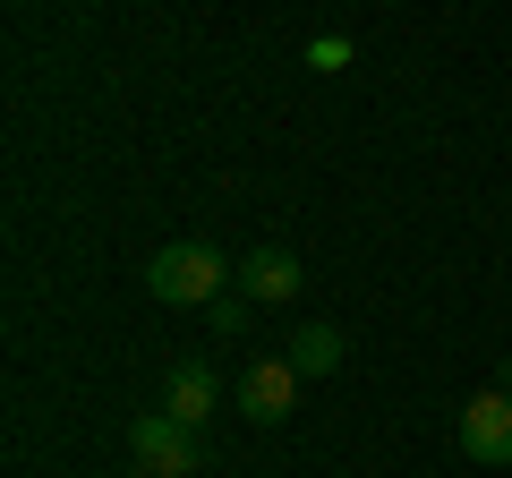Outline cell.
I'll list each match as a JSON object with an SVG mask.
<instances>
[{"mask_svg":"<svg viewBox=\"0 0 512 478\" xmlns=\"http://www.w3.org/2000/svg\"><path fill=\"white\" fill-rule=\"evenodd\" d=\"M461 453H470L478 470H504V461H512V393H478V402H461Z\"/></svg>","mask_w":512,"mask_h":478,"instance_id":"cell-4","label":"cell"},{"mask_svg":"<svg viewBox=\"0 0 512 478\" xmlns=\"http://www.w3.org/2000/svg\"><path fill=\"white\" fill-rule=\"evenodd\" d=\"M342 60H350V35H316L308 43V69H342Z\"/></svg>","mask_w":512,"mask_h":478,"instance_id":"cell-9","label":"cell"},{"mask_svg":"<svg viewBox=\"0 0 512 478\" xmlns=\"http://www.w3.org/2000/svg\"><path fill=\"white\" fill-rule=\"evenodd\" d=\"M495 393H512V350H504V359H495Z\"/></svg>","mask_w":512,"mask_h":478,"instance_id":"cell-10","label":"cell"},{"mask_svg":"<svg viewBox=\"0 0 512 478\" xmlns=\"http://www.w3.org/2000/svg\"><path fill=\"white\" fill-rule=\"evenodd\" d=\"M231 282H239V265H222L214 239H171V248H154V265H146V291L163 299V308H214Z\"/></svg>","mask_w":512,"mask_h":478,"instance_id":"cell-1","label":"cell"},{"mask_svg":"<svg viewBox=\"0 0 512 478\" xmlns=\"http://www.w3.org/2000/svg\"><path fill=\"white\" fill-rule=\"evenodd\" d=\"M299 282H308V274H299L291 248H248L231 291H239V299H256V308H282V299H299Z\"/></svg>","mask_w":512,"mask_h":478,"instance_id":"cell-5","label":"cell"},{"mask_svg":"<svg viewBox=\"0 0 512 478\" xmlns=\"http://www.w3.org/2000/svg\"><path fill=\"white\" fill-rule=\"evenodd\" d=\"M239 410H248L256 427H282L299 410V368L291 359H248V368H239Z\"/></svg>","mask_w":512,"mask_h":478,"instance_id":"cell-3","label":"cell"},{"mask_svg":"<svg viewBox=\"0 0 512 478\" xmlns=\"http://www.w3.org/2000/svg\"><path fill=\"white\" fill-rule=\"evenodd\" d=\"M248 308H256V299L222 291V299H214V308H205V316H214V333H248Z\"/></svg>","mask_w":512,"mask_h":478,"instance_id":"cell-8","label":"cell"},{"mask_svg":"<svg viewBox=\"0 0 512 478\" xmlns=\"http://www.w3.org/2000/svg\"><path fill=\"white\" fill-rule=\"evenodd\" d=\"M282 359H291L299 376H333V368H342V333L316 316V325H299V333H291V350H282Z\"/></svg>","mask_w":512,"mask_h":478,"instance_id":"cell-7","label":"cell"},{"mask_svg":"<svg viewBox=\"0 0 512 478\" xmlns=\"http://www.w3.org/2000/svg\"><path fill=\"white\" fill-rule=\"evenodd\" d=\"M214 402H222V385H214L205 359H180V368L163 376V410H171L180 427H205V419H214Z\"/></svg>","mask_w":512,"mask_h":478,"instance_id":"cell-6","label":"cell"},{"mask_svg":"<svg viewBox=\"0 0 512 478\" xmlns=\"http://www.w3.org/2000/svg\"><path fill=\"white\" fill-rule=\"evenodd\" d=\"M128 461H137V478H197V427H180L171 410H146V419H128Z\"/></svg>","mask_w":512,"mask_h":478,"instance_id":"cell-2","label":"cell"}]
</instances>
